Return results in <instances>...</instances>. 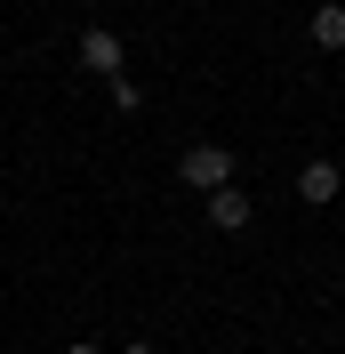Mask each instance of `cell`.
Returning <instances> with one entry per match:
<instances>
[{
    "mask_svg": "<svg viewBox=\"0 0 345 354\" xmlns=\"http://www.w3.org/2000/svg\"><path fill=\"white\" fill-rule=\"evenodd\" d=\"M249 218H257V209H249V194H241V185H225V194H209V225H217V234H241Z\"/></svg>",
    "mask_w": 345,
    "mask_h": 354,
    "instance_id": "277c9868",
    "label": "cell"
},
{
    "mask_svg": "<svg viewBox=\"0 0 345 354\" xmlns=\"http://www.w3.org/2000/svg\"><path fill=\"white\" fill-rule=\"evenodd\" d=\"M313 8H322V0H313Z\"/></svg>",
    "mask_w": 345,
    "mask_h": 354,
    "instance_id": "9c48e42d",
    "label": "cell"
},
{
    "mask_svg": "<svg viewBox=\"0 0 345 354\" xmlns=\"http://www.w3.org/2000/svg\"><path fill=\"white\" fill-rule=\"evenodd\" d=\"M105 97H112V113H137V105H145V88H137L129 73H121V81H105Z\"/></svg>",
    "mask_w": 345,
    "mask_h": 354,
    "instance_id": "8992f818",
    "label": "cell"
},
{
    "mask_svg": "<svg viewBox=\"0 0 345 354\" xmlns=\"http://www.w3.org/2000/svg\"><path fill=\"white\" fill-rule=\"evenodd\" d=\"M121 354H152V346H121Z\"/></svg>",
    "mask_w": 345,
    "mask_h": 354,
    "instance_id": "ba28073f",
    "label": "cell"
},
{
    "mask_svg": "<svg viewBox=\"0 0 345 354\" xmlns=\"http://www.w3.org/2000/svg\"><path fill=\"white\" fill-rule=\"evenodd\" d=\"M65 354H105V346H65Z\"/></svg>",
    "mask_w": 345,
    "mask_h": 354,
    "instance_id": "52a82bcc",
    "label": "cell"
},
{
    "mask_svg": "<svg viewBox=\"0 0 345 354\" xmlns=\"http://www.w3.org/2000/svg\"><path fill=\"white\" fill-rule=\"evenodd\" d=\"M305 32H313V48H345V8H337V0H322Z\"/></svg>",
    "mask_w": 345,
    "mask_h": 354,
    "instance_id": "5b68a950",
    "label": "cell"
},
{
    "mask_svg": "<svg viewBox=\"0 0 345 354\" xmlns=\"http://www.w3.org/2000/svg\"><path fill=\"white\" fill-rule=\"evenodd\" d=\"M337 194H345V169H337L329 153H313V161L297 169V201H313V209H329Z\"/></svg>",
    "mask_w": 345,
    "mask_h": 354,
    "instance_id": "7a4b0ae2",
    "label": "cell"
},
{
    "mask_svg": "<svg viewBox=\"0 0 345 354\" xmlns=\"http://www.w3.org/2000/svg\"><path fill=\"white\" fill-rule=\"evenodd\" d=\"M177 177H185L193 194H225V185H233V153H225V145H193V153H177Z\"/></svg>",
    "mask_w": 345,
    "mask_h": 354,
    "instance_id": "6da1fadb",
    "label": "cell"
},
{
    "mask_svg": "<svg viewBox=\"0 0 345 354\" xmlns=\"http://www.w3.org/2000/svg\"><path fill=\"white\" fill-rule=\"evenodd\" d=\"M121 57H129V48H121V32H112V24H88V32H81V65H88V73L121 81Z\"/></svg>",
    "mask_w": 345,
    "mask_h": 354,
    "instance_id": "3957f363",
    "label": "cell"
}]
</instances>
